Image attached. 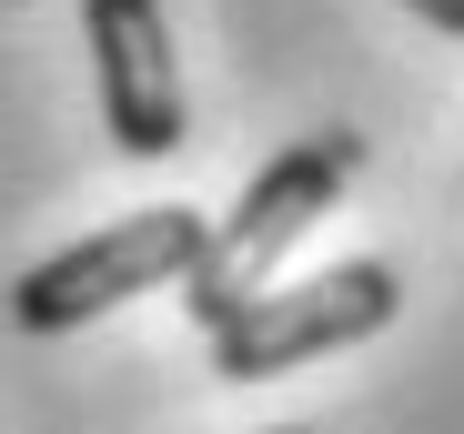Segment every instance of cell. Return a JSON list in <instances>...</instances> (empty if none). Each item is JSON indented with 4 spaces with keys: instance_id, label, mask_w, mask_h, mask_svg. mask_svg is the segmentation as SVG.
<instances>
[{
    "instance_id": "3957f363",
    "label": "cell",
    "mask_w": 464,
    "mask_h": 434,
    "mask_svg": "<svg viewBox=\"0 0 464 434\" xmlns=\"http://www.w3.org/2000/svg\"><path fill=\"white\" fill-rule=\"evenodd\" d=\"M202 233H212V223L182 212V202L121 212V223H102L92 243H71V253H51V263H31V273L11 283V333H82L92 313H111V304H131V294H162V283L192 273Z\"/></svg>"
},
{
    "instance_id": "277c9868",
    "label": "cell",
    "mask_w": 464,
    "mask_h": 434,
    "mask_svg": "<svg viewBox=\"0 0 464 434\" xmlns=\"http://www.w3.org/2000/svg\"><path fill=\"white\" fill-rule=\"evenodd\" d=\"M82 41H92V82H102V131L131 162L182 152L192 101H182V61H172L162 0H82Z\"/></svg>"
},
{
    "instance_id": "6da1fadb",
    "label": "cell",
    "mask_w": 464,
    "mask_h": 434,
    "mask_svg": "<svg viewBox=\"0 0 464 434\" xmlns=\"http://www.w3.org/2000/svg\"><path fill=\"white\" fill-rule=\"evenodd\" d=\"M353 172H363V131H303V141H283V152L243 182V202L222 212V223L202 233V253H192V273H182V304H192V323L212 333V323H232L253 294H273V263L324 223V212L353 192Z\"/></svg>"
},
{
    "instance_id": "8992f818",
    "label": "cell",
    "mask_w": 464,
    "mask_h": 434,
    "mask_svg": "<svg viewBox=\"0 0 464 434\" xmlns=\"http://www.w3.org/2000/svg\"><path fill=\"white\" fill-rule=\"evenodd\" d=\"M273 434H314V424H273Z\"/></svg>"
},
{
    "instance_id": "7a4b0ae2",
    "label": "cell",
    "mask_w": 464,
    "mask_h": 434,
    "mask_svg": "<svg viewBox=\"0 0 464 434\" xmlns=\"http://www.w3.org/2000/svg\"><path fill=\"white\" fill-rule=\"evenodd\" d=\"M394 313H404V273L383 253H363V263H334L314 283H293V294H253L232 323H212V374L263 384V374H293V364H324V353L373 343Z\"/></svg>"
},
{
    "instance_id": "5b68a950",
    "label": "cell",
    "mask_w": 464,
    "mask_h": 434,
    "mask_svg": "<svg viewBox=\"0 0 464 434\" xmlns=\"http://www.w3.org/2000/svg\"><path fill=\"white\" fill-rule=\"evenodd\" d=\"M404 11H414L424 31H454V41H464V0H404Z\"/></svg>"
}]
</instances>
